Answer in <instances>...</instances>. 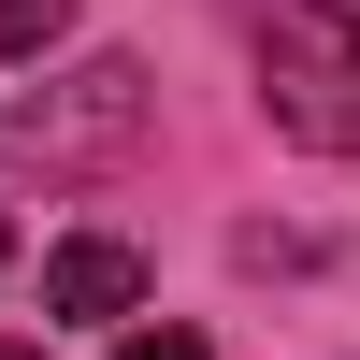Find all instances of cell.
<instances>
[{
	"mask_svg": "<svg viewBox=\"0 0 360 360\" xmlns=\"http://www.w3.org/2000/svg\"><path fill=\"white\" fill-rule=\"evenodd\" d=\"M130 303H144V259L115 245V231H86V245L44 259V317H130Z\"/></svg>",
	"mask_w": 360,
	"mask_h": 360,
	"instance_id": "3957f363",
	"label": "cell"
},
{
	"mask_svg": "<svg viewBox=\"0 0 360 360\" xmlns=\"http://www.w3.org/2000/svg\"><path fill=\"white\" fill-rule=\"evenodd\" d=\"M259 115L317 159H360V15L346 0H274L259 15Z\"/></svg>",
	"mask_w": 360,
	"mask_h": 360,
	"instance_id": "6da1fadb",
	"label": "cell"
},
{
	"mask_svg": "<svg viewBox=\"0 0 360 360\" xmlns=\"http://www.w3.org/2000/svg\"><path fill=\"white\" fill-rule=\"evenodd\" d=\"M115 360H202V332H130Z\"/></svg>",
	"mask_w": 360,
	"mask_h": 360,
	"instance_id": "5b68a950",
	"label": "cell"
},
{
	"mask_svg": "<svg viewBox=\"0 0 360 360\" xmlns=\"http://www.w3.org/2000/svg\"><path fill=\"white\" fill-rule=\"evenodd\" d=\"M58 15H72V0H0V58H29V44H44Z\"/></svg>",
	"mask_w": 360,
	"mask_h": 360,
	"instance_id": "277c9868",
	"label": "cell"
},
{
	"mask_svg": "<svg viewBox=\"0 0 360 360\" xmlns=\"http://www.w3.org/2000/svg\"><path fill=\"white\" fill-rule=\"evenodd\" d=\"M0 274H15V231H0Z\"/></svg>",
	"mask_w": 360,
	"mask_h": 360,
	"instance_id": "8992f818",
	"label": "cell"
},
{
	"mask_svg": "<svg viewBox=\"0 0 360 360\" xmlns=\"http://www.w3.org/2000/svg\"><path fill=\"white\" fill-rule=\"evenodd\" d=\"M0 360H29V346H0Z\"/></svg>",
	"mask_w": 360,
	"mask_h": 360,
	"instance_id": "52a82bcc",
	"label": "cell"
},
{
	"mask_svg": "<svg viewBox=\"0 0 360 360\" xmlns=\"http://www.w3.org/2000/svg\"><path fill=\"white\" fill-rule=\"evenodd\" d=\"M144 130H159L144 58H86V72H58L44 101H15V115H0V159L58 188V173H115V159H144Z\"/></svg>",
	"mask_w": 360,
	"mask_h": 360,
	"instance_id": "7a4b0ae2",
	"label": "cell"
}]
</instances>
